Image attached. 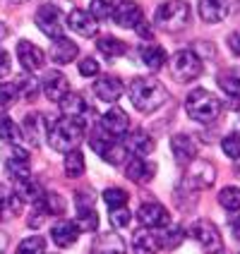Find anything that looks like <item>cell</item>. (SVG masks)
Segmentation results:
<instances>
[{"label": "cell", "instance_id": "30", "mask_svg": "<svg viewBox=\"0 0 240 254\" xmlns=\"http://www.w3.org/2000/svg\"><path fill=\"white\" fill-rule=\"evenodd\" d=\"M142 60H144V65H147L149 70L159 72L161 67H163V65H166L168 56H166V51H163L161 46L149 43V46H144V48H142Z\"/></svg>", "mask_w": 240, "mask_h": 254}, {"label": "cell", "instance_id": "14", "mask_svg": "<svg viewBox=\"0 0 240 254\" xmlns=\"http://www.w3.org/2000/svg\"><path fill=\"white\" fill-rule=\"evenodd\" d=\"M41 89H43V94H46V99L48 101L60 103V99L70 91V84H68V77H65L63 72L53 70V72H48V74H46Z\"/></svg>", "mask_w": 240, "mask_h": 254}, {"label": "cell", "instance_id": "35", "mask_svg": "<svg viewBox=\"0 0 240 254\" xmlns=\"http://www.w3.org/2000/svg\"><path fill=\"white\" fill-rule=\"evenodd\" d=\"M89 144H91V149H94L96 154L103 156V154H106V151H108V149H111V146L115 144V139L111 137V134H108V132H106V129H103V127L99 125V127H96V132H94V134L89 137Z\"/></svg>", "mask_w": 240, "mask_h": 254}, {"label": "cell", "instance_id": "11", "mask_svg": "<svg viewBox=\"0 0 240 254\" xmlns=\"http://www.w3.org/2000/svg\"><path fill=\"white\" fill-rule=\"evenodd\" d=\"M17 60H19V65H22L29 74H34V72H39L43 67L46 56H43V51L36 46V43L19 41L17 43Z\"/></svg>", "mask_w": 240, "mask_h": 254}, {"label": "cell", "instance_id": "16", "mask_svg": "<svg viewBox=\"0 0 240 254\" xmlns=\"http://www.w3.org/2000/svg\"><path fill=\"white\" fill-rule=\"evenodd\" d=\"M96 226H99V213L91 206V197L77 194V228L91 233V230H96Z\"/></svg>", "mask_w": 240, "mask_h": 254}, {"label": "cell", "instance_id": "17", "mask_svg": "<svg viewBox=\"0 0 240 254\" xmlns=\"http://www.w3.org/2000/svg\"><path fill=\"white\" fill-rule=\"evenodd\" d=\"M228 10H231V2H228V0H199V5H197L199 17H202L207 24L224 22L228 17Z\"/></svg>", "mask_w": 240, "mask_h": 254}, {"label": "cell", "instance_id": "33", "mask_svg": "<svg viewBox=\"0 0 240 254\" xmlns=\"http://www.w3.org/2000/svg\"><path fill=\"white\" fill-rule=\"evenodd\" d=\"M65 175L68 178H82L84 175V154L80 149H72L65 154Z\"/></svg>", "mask_w": 240, "mask_h": 254}, {"label": "cell", "instance_id": "23", "mask_svg": "<svg viewBox=\"0 0 240 254\" xmlns=\"http://www.w3.org/2000/svg\"><path fill=\"white\" fill-rule=\"evenodd\" d=\"M80 53V48H77V43L70 41V39H65V36H60L53 41V48H51V58H53V63L58 65H68L72 63L75 58Z\"/></svg>", "mask_w": 240, "mask_h": 254}, {"label": "cell", "instance_id": "32", "mask_svg": "<svg viewBox=\"0 0 240 254\" xmlns=\"http://www.w3.org/2000/svg\"><path fill=\"white\" fill-rule=\"evenodd\" d=\"M96 51H99L101 56H106V58H120L123 53L127 51V46L120 39H115V36H103V39H99L96 41Z\"/></svg>", "mask_w": 240, "mask_h": 254}, {"label": "cell", "instance_id": "9", "mask_svg": "<svg viewBox=\"0 0 240 254\" xmlns=\"http://www.w3.org/2000/svg\"><path fill=\"white\" fill-rule=\"evenodd\" d=\"M137 218H140V223L144 228H166L170 226V213L168 209L163 206V204H159V201H147V204H142L140 211H137Z\"/></svg>", "mask_w": 240, "mask_h": 254}, {"label": "cell", "instance_id": "2", "mask_svg": "<svg viewBox=\"0 0 240 254\" xmlns=\"http://www.w3.org/2000/svg\"><path fill=\"white\" fill-rule=\"evenodd\" d=\"M48 144L56 149V151H72L80 146V141L84 137V123L82 118H70V115H63L60 120H56L53 125L48 127L46 132Z\"/></svg>", "mask_w": 240, "mask_h": 254}, {"label": "cell", "instance_id": "42", "mask_svg": "<svg viewBox=\"0 0 240 254\" xmlns=\"http://www.w3.org/2000/svg\"><path fill=\"white\" fill-rule=\"evenodd\" d=\"M17 86L14 84H0V113H5L14 101H17Z\"/></svg>", "mask_w": 240, "mask_h": 254}, {"label": "cell", "instance_id": "1", "mask_svg": "<svg viewBox=\"0 0 240 254\" xmlns=\"http://www.w3.org/2000/svg\"><path fill=\"white\" fill-rule=\"evenodd\" d=\"M130 101L140 113H152L168 101V91L154 77H137L130 84Z\"/></svg>", "mask_w": 240, "mask_h": 254}, {"label": "cell", "instance_id": "29", "mask_svg": "<svg viewBox=\"0 0 240 254\" xmlns=\"http://www.w3.org/2000/svg\"><path fill=\"white\" fill-rule=\"evenodd\" d=\"M219 86L224 89L228 99H240V67H231V70L219 74Z\"/></svg>", "mask_w": 240, "mask_h": 254}, {"label": "cell", "instance_id": "6", "mask_svg": "<svg viewBox=\"0 0 240 254\" xmlns=\"http://www.w3.org/2000/svg\"><path fill=\"white\" fill-rule=\"evenodd\" d=\"M190 235L199 242V247L207 254H221V250H224L221 233H219V228L214 226L212 221H195L190 226Z\"/></svg>", "mask_w": 240, "mask_h": 254}, {"label": "cell", "instance_id": "36", "mask_svg": "<svg viewBox=\"0 0 240 254\" xmlns=\"http://www.w3.org/2000/svg\"><path fill=\"white\" fill-rule=\"evenodd\" d=\"M219 204L226 211H240V187H224L219 192Z\"/></svg>", "mask_w": 240, "mask_h": 254}, {"label": "cell", "instance_id": "12", "mask_svg": "<svg viewBox=\"0 0 240 254\" xmlns=\"http://www.w3.org/2000/svg\"><path fill=\"white\" fill-rule=\"evenodd\" d=\"M156 175V166L154 163H149V161H144L140 156H132L130 161L125 163V178L127 180H132V183H152Z\"/></svg>", "mask_w": 240, "mask_h": 254}, {"label": "cell", "instance_id": "26", "mask_svg": "<svg viewBox=\"0 0 240 254\" xmlns=\"http://www.w3.org/2000/svg\"><path fill=\"white\" fill-rule=\"evenodd\" d=\"M36 211L43 216H63L65 213V199L56 192H43L36 199Z\"/></svg>", "mask_w": 240, "mask_h": 254}, {"label": "cell", "instance_id": "28", "mask_svg": "<svg viewBox=\"0 0 240 254\" xmlns=\"http://www.w3.org/2000/svg\"><path fill=\"white\" fill-rule=\"evenodd\" d=\"M22 129V137L31 144V146H36L39 141L43 139V118L39 113H29L24 118V125L19 127Z\"/></svg>", "mask_w": 240, "mask_h": 254}, {"label": "cell", "instance_id": "40", "mask_svg": "<svg viewBox=\"0 0 240 254\" xmlns=\"http://www.w3.org/2000/svg\"><path fill=\"white\" fill-rule=\"evenodd\" d=\"M113 0H91V17L99 22V19H108L113 14Z\"/></svg>", "mask_w": 240, "mask_h": 254}, {"label": "cell", "instance_id": "5", "mask_svg": "<svg viewBox=\"0 0 240 254\" xmlns=\"http://www.w3.org/2000/svg\"><path fill=\"white\" fill-rule=\"evenodd\" d=\"M216 180V168H214L212 161H190L185 166V175H183V187L185 190H209Z\"/></svg>", "mask_w": 240, "mask_h": 254}, {"label": "cell", "instance_id": "31", "mask_svg": "<svg viewBox=\"0 0 240 254\" xmlns=\"http://www.w3.org/2000/svg\"><path fill=\"white\" fill-rule=\"evenodd\" d=\"M60 108H63V113L70 115V118H82V115L86 113L84 99H82L80 94H75V91H68V94L60 99Z\"/></svg>", "mask_w": 240, "mask_h": 254}, {"label": "cell", "instance_id": "21", "mask_svg": "<svg viewBox=\"0 0 240 254\" xmlns=\"http://www.w3.org/2000/svg\"><path fill=\"white\" fill-rule=\"evenodd\" d=\"M7 175L12 178L14 183H22L31 178V168H29V154L24 149L14 146L12 151V158H7Z\"/></svg>", "mask_w": 240, "mask_h": 254}, {"label": "cell", "instance_id": "10", "mask_svg": "<svg viewBox=\"0 0 240 254\" xmlns=\"http://www.w3.org/2000/svg\"><path fill=\"white\" fill-rule=\"evenodd\" d=\"M115 19L118 27H125V29H137L144 22V12H142V5L135 2V0H123L118 7L111 14Z\"/></svg>", "mask_w": 240, "mask_h": 254}, {"label": "cell", "instance_id": "34", "mask_svg": "<svg viewBox=\"0 0 240 254\" xmlns=\"http://www.w3.org/2000/svg\"><path fill=\"white\" fill-rule=\"evenodd\" d=\"M0 139L7 141V144H19V139H22L19 125L7 115H0Z\"/></svg>", "mask_w": 240, "mask_h": 254}, {"label": "cell", "instance_id": "46", "mask_svg": "<svg viewBox=\"0 0 240 254\" xmlns=\"http://www.w3.org/2000/svg\"><path fill=\"white\" fill-rule=\"evenodd\" d=\"M99 63H96V58H84L82 63H80V74L82 77H96L99 74Z\"/></svg>", "mask_w": 240, "mask_h": 254}, {"label": "cell", "instance_id": "4", "mask_svg": "<svg viewBox=\"0 0 240 254\" xmlns=\"http://www.w3.org/2000/svg\"><path fill=\"white\" fill-rule=\"evenodd\" d=\"M185 108H187V115L192 120H197L202 125H209L221 113V101L216 99L212 91H207V89H192L187 94Z\"/></svg>", "mask_w": 240, "mask_h": 254}, {"label": "cell", "instance_id": "43", "mask_svg": "<svg viewBox=\"0 0 240 254\" xmlns=\"http://www.w3.org/2000/svg\"><path fill=\"white\" fill-rule=\"evenodd\" d=\"M14 86H19V89H17V94H19V96H24V99H34V96H36V91H39V82H34L31 77H22V79H17V84Z\"/></svg>", "mask_w": 240, "mask_h": 254}, {"label": "cell", "instance_id": "41", "mask_svg": "<svg viewBox=\"0 0 240 254\" xmlns=\"http://www.w3.org/2000/svg\"><path fill=\"white\" fill-rule=\"evenodd\" d=\"M221 146H224V154H226L228 158L238 161L240 158V132H231L228 137H224Z\"/></svg>", "mask_w": 240, "mask_h": 254}, {"label": "cell", "instance_id": "3", "mask_svg": "<svg viewBox=\"0 0 240 254\" xmlns=\"http://www.w3.org/2000/svg\"><path fill=\"white\" fill-rule=\"evenodd\" d=\"M190 19H192V10L185 0H166L156 7L154 14V24L168 34H178V31L187 29Z\"/></svg>", "mask_w": 240, "mask_h": 254}, {"label": "cell", "instance_id": "38", "mask_svg": "<svg viewBox=\"0 0 240 254\" xmlns=\"http://www.w3.org/2000/svg\"><path fill=\"white\" fill-rule=\"evenodd\" d=\"M14 254H46V240H43L41 235L27 238V240L19 242V247H17Z\"/></svg>", "mask_w": 240, "mask_h": 254}, {"label": "cell", "instance_id": "39", "mask_svg": "<svg viewBox=\"0 0 240 254\" xmlns=\"http://www.w3.org/2000/svg\"><path fill=\"white\" fill-rule=\"evenodd\" d=\"M127 199H130V194H127L125 190H120V187H108V190L103 192V201H106L111 209H115V206H125Z\"/></svg>", "mask_w": 240, "mask_h": 254}, {"label": "cell", "instance_id": "20", "mask_svg": "<svg viewBox=\"0 0 240 254\" xmlns=\"http://www.w3.org/2000/svg\"><path fill=\"white\" fill-rule=\"evenodd\" d=\"M68 27L72 31H77L80 36H94L99 27H96V19L91 17V12H86V10H80V7H75L70 14H68Z\"/></svg>", "mask_w": 240, "mask_h": 254}, {"label": "cell", "instance_id": "18", "mask_svg": "<svg viewBox=\"0 0 240 254\" xmlns=\"http://www.w3.org/2000/svg\"><path fill=\"white\" fill-rule=\"evenodd\" d=\"M170 151H173L175 161H178L180 166H187V163L195 161V156H197V141L192 139L190 134H175V137L170 139Z\"/></svg>", "mask_w": 240, "mask_h": 254}, {"label": "cell", "instance_id": "22", "mask_svg": "<svg viewBox=\"0 0 240 254\" xmlns=\"http://www.w3.org/2000/svg\"><path fill=\"white\" fill-rule=\"evenodd\" d=\"M24 199L19 197L14 190H7L0 185V218H14L22 213Z\"/></svg>", "mask_w": 240, "mask_h": 254}, {"label": "cell", "instance_id": "51", "mask_svg": "<svg viewBox=\"0 0 240 254\" xmlns=\"http://www.w3.org/2000/svg\"><path fill=\"white\" fill-rule=\"evenodd\" d=\"M5 36H7V27H5V24H2V22H0V41H2V39H5Z\"/></svg>", "mask_w": 240, "mask_h": 254}, {"label": "cell", "instance_id": "37", "mask_svg": "<svg viewBox=\"0 0 240 254\" xmlns=\"http://www.w3.org/2000/svg\"><path fill=\"white\" fill-rule=\"evenodd\" d=\"M159 240H161V247H166V250H175V247L185 240V230L180 226H166V233H163Z\"/></svg>", "mask_w": 240, "mask_h": 254}, {"label": "cell", "instance_id": "13", "mask_svg": "<svg viewBox=\"0 0 240 254\" xmlns=\"http://www.w3.org/2000/svg\"><path fill=\"white\" fill-rule=\"evenodd\" d=\"M101 127H103L113 139H118V137H125L127 132H130V118H127L125 111L111 108L108 113L101 118Z\"/></svg>", "mask_w": 240, "mask_h": 254}, {"label": "cell", "instance_id": "47", "mask_svg": "<svg viewBox=\"0 0 240 254\" xmlns=\"http://www.w3.org/2000/svg\"><path fill=\"white\" fill-rule=\"evenodd\" d=\"M7 72H10V56H7V51L0 48V77H5Z\"/></svg>", "mask_w": 240, "mask_h": 254}, {"label": "cell", "instance_id": "15", "mask_svg": "<svg viewBox=\"0 0 240 254\" xmlns=\"http://www.w3.org/2000/svg\"><path fill=\"white\" fill-rule=\"evenodd\" d=\"M123 146H125L127 154L144 158V156H149L154 151V137H152L149 132H144V129H135V132L127 134V139Z\"/></svg>", "mask_w": 240, "mask_h": 254}, {"label": "cell", "instance_id": "8", "mask_svg": "<svg viewBox=\"0 0 240 254\" xmlns=\"http://www.w3.org/2000/svg\"><path fill=\"white\" fill-rule=\"evenodd\" d=\"M34 22H36V27L41 29L48 39L56 41V39L63 36V10H60L58 5H53V2L41 5L36 17H34Z\"/></svg>", "mask_w": 240, "mask_h": 254}, {"label": "cell", "instance_id": "53", "mask_svg": "<svg viewBox=\"0 0 240 254\" xmlns=\"http://www.w3.org/2000/svg\"><path fill=\"white\" fill-rule=\"evenodd\" d=\"M12 2H27V0H12Z\"/></svg>", "mask_w": 240, "mask_h": 254}, {"label": "cell", "instance_id": "24", "mask_svg": "<svg viewBox=\"0 0 240 254\" xmlns=\"http://www.w3.org/2000/svg\"><path fill=\"white\" fill-rule=\"evenodd\" d=\"M77 235H80V228L75 226L72 221H58L56 226L51 228V238H53V242H56L58 247H70V245H75Z\"/></svg>", "mask_w": 240, "mask_h": 254}, {"label": "cell", "instance_id": "44", "mask_svg": "<svg viewBox=\"0 0 240 254\" xmlns=\"http://www.w3.org/2000/svg\"><path fill=\"white\" fill-rule=\"evenodd\" d=\"M130 221H132V213H130L127 206H115V209H111V223H113V228H125Z\"/></svg>", "mask_w": 240, "mask_h": 254}, {"label": "cell", "instance_id": "48", "mask_svg": "<svg viewBox=\"0 0 240 254\" xmlns=\"http://www.w3.org/2000/svg\"><path fill=\"white\" fill-rule=\"evenodd\" d=\"M228 48H231L236 56H240V31H233V34L228 36Z\"/></svg>", "mask_w": 240, "mask_h": 254}, {"label": "cell", "instance_id": "25", "mask_svg": "<svg viewBox=\"0 0 240 254\" xmlns=\"http://www.w3.org/2000/svg\"><path fill=\"white\" fill-rule=\"evenodd\" d=\"M132 245H135V250L140 254H156L161 250V240H159V235H154L152 228L137 230L135 238H132Z\"/></svg>", "mask_w": 240, "mask_h": 254}, {"label": "cell", "instance_id": "45", "mask_svg": "<svg viewBox=\"0 0 240 254\" xmlns=\"http://www.w3.org/2000/svg\"><path fill=\"white\" fill-rule=\"evenodd\" d=\"M125 146H120V144H113V146H111V149H108V151H106V154L101 156V158H103V161H108V163H111V166H115V163H123V161H125Z\"/></svg>", "mask_w": 240, "mask_h": 254}, {"label": "cell", "instance_id": "7", "mask_svg": "<svg viewBox=\"0 0 240 254\" xmlns=\"http://www.w3.org/2000/svg\"><path fill=\"white\" fill-rule=\"evenodd\" d=\"M170 74L178 79V82H192L202 74V60L195 51H180L173 58V65H170Z\"/></svg>", "mask_w": 240, "mask_h": 254}, {"label": "cell", "instance_id": "49", "mask_svg": "<svg viewBox=\"0 0 240 254\" xmlns=\"http://www.w3.org/2000/svg\"><path fill=\"white\" fill-rule=\"evenodd\" d=\"M135 31L140 34L142 39H154V29H152V24H147V19H144V22H142V24L135 29Z\"/></svg>", "mask_w": 240, "mask_h": 254}, {"label": "cell", "instance_id": "19", "mask_svg": "<svg viewBox=\"0 0 240 254\" xmlns=\"http://www.w3.org/2000/svg\"><path fill=\"white\" fill-rule=\"evenodd\" d=\"M123 91H125V86L123 82L113 77V74H108V77H99L96 79V84H94V94H96V99L99 101H106V103H113L123 96Z\"/></svg>", "mask_w": 240, "mask_h": 254}, {"label": "cell", "instance_id": "27", "mask_svg": "<svg viewBox=\"0 0 240 254\" xmlns=\"http://www.w3.org/2000/svg\"><path fill=\"white\" fill-rule=\"evenodd\" d=\"M94 254H125V242L120 240L115 233H101L99 240L91 245Z\"/></svg>", "mask_w": 240, "mask_h": 254}, {"label": "cell", "instance_id": "52", "mask_svg": "<svg viewBox=\"0 0 240 254\" xmlns=\"http://www.w3.org/2000/svg\"><path fill=\"white\" fill-rule=\"evenodd\" d=\"M236 173H238V175H240V158H238V166H236Z\"/></svg>", "mask_w": 240, "mask_h": 254}, {"label": "cell", "instance_id": "50", "mask_svg": "<svg viewBox=\"0 0 240 254\" xmlns=\"http://www.w3.org/2000/svg\"><path fill=\"white\" fill-rule=\"evenodd\" d=\"M231 230H233V238L240 242V216L233 221V223H231Z\"/></svg>", "mask_w": 240, "mask_h": 254}]
</instances>
